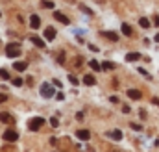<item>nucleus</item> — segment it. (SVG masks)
<instances>
[{
    "instance_id": "obj_31",
    "label": "nucleus",
    "mask_w": 159,
    "mask_h": 152,
    "mask_svg": "<svg viewBox=\"0 0 159 152\" xmlns=\"http://www.w3.org/2000/svg\"><path fill=\"white\" fill-rule=\"evenodd\" d=\"M109 100H111L113 104H117V102H119V97H115V95H113V97H109Z\"/></svg>"
},
{
    "instance_id": "obj_20",
    "label": "nucleus",
    "mask_w": 159,
    "mask_h": 152,
    "mask_svg": "<svg viewBox=\"0 0 159 152\" xmlns=\"http://www.w3.org/2000/svg\"><path fill=\"white\" fill-rule=\"evenodd\" d=\"M102 69H104V71H109V69H115V63H111V61H104V63H102Z\"/></svg>"
},
{
    "instance_id": "obj_21",
    "label": "nucleus",
    "mask_w": 159,
    "mask_h": 152,
    "mask_svg": "<svg viewBox=\"0 0 159 152\" xmlns=\"http://www.w3.org/2000/svg\"><path fill=\"white\" fill-rule=\"evenodd\" d=\"M41 4H43V7H46V9H54V2H52V0H43Z\"/></svg>"
},
{
    "instance_id": "obj_18",
    "label": "nucleus",
    "mask_w": 159,
    "mask_h": 152,
    "mask_svg": "<svg viewBox=\"0 0 159 152\" xmlns=\"http://www.w3.org/2000/svg\"><path fill=\"white\" fill-rule=\"evenodd\" d=\"M0 121L2 122H13V117L9 113H0Z\"/></svg>"
},
{
    "instance_id": "obj_39",
    "label": "nucleus",
    "mask_w": 159,
    "mask_h": 152,
    "mask_svg": "<svg viewBox=\"0 0 159 152\" xmlns=\"http://www.w3.org/2000/svg\"><path fill=\"white\" fill-rule=\"evenodd\" d=\"M0 17H2V13H0Z\"/></svg>"
},
{
    "instance_id": "obj_3",
    "label": "nucleus",
    "mask_w": 159,
    "mask_h": 152,
    "mask_svg": "<svg viewBox=\"0 0 159 152\" xmlns=\"http://www.w3.org/2000/svg\"><path fill=\"white\" fill-rule=\"evenodd\" d=\"M43 124H44V119L43 117H34V119L28 121V130H32V132L34 130H39Z\"/></svg>"
},
{
    "instance_id": "obj_1",
    "label": "nucleus",
    "mask_w": 159,
    "mask_h": 152,
    "mask_svg": "<svg viewBox=\"0 0 159 152\" xmlns=\"http://www.w3.org/2000/svg\"><path fill=\"white\" fill-rule=\"evenodd\" d=\"M6 56H7V58H17V56H20V45H19V43H9V45H6Z\"/></svg>"
},
{
    "instance_id": "obj_6",
    "label": "nucleus",
    "mask_w": 159,
    "mask_h": 152,
    "mask_svg": "<svg viewBox=\"0 0 159 152\" xmlns=\"http://www.w3.org/2000/svg\"><path fill=\"white\" fill-rule=\"evenodd\" d=\"M76 137H78L80 141H89L91 139V132L89 130H78L76 132Z\"/></svg>"
},
{
    "instance_id": "obj_22",
    "label": "nucleus",
    "mask_w": 159,
    "mask_h": 152,
    "mask_svg": "<svg viewBox=\"0 0 159 152\" xmlns=\"http://www.w3.org/2000/svg\"><path fill=\"white\" fill-rule=\"evenodd\" d=\"M0 78H2V80H9V73H7L6 69H0Z\"/></svg>"
},
{
    "instance_id": "obj_35",
    "label": "nucleus",
    "mask_w": 159,
    "mask_h": 152,
    "mask_svg": "<svg viewBox=\"0 0 159 152\" xmlns=\"http://www.w3.org/2000/svg\"><path fill=\"white\" fill-rule=\"evenodd\" d=\"M52 83H54V85H56V87H61V82H59V80H54V82H52Z\"/></svg>"
},
{
    "instance_id": "obj_28",
    "label": "nucleus",
    "mask_w": 159,
    "mask_h": 152,
    "mask_svg": "<svg viewBox=\"0 0 159 152\" xmlns=\"http://www.w3.org/2000/svg\"><path fill=\"white\" fill-rule=\"evenodd\" d=\"M57 63H59V65H63V63H65V58H63V54H59V56H57Z\"/></svg>"
},
{
    "instance_id": "obj_34",
    "label": "nucleus",
    "mask_w": 159,
    "mask_h": 152,
    "mask_svg": "<svg viewBox=\"0 0 159 152\" xmlns=\"http://www.w3.org/2000/svg\"><path fill=\"white\" fill-rule=\"evenodd\" d=\"M152 104H156V106H159V98H157V97H154V98H152Z\"/></svg>"
},
{
    "instance_id": "obj_2",
    "label": "nucleus",
    "mask_w": 159,
    "mask_h": 152,
    "mask_svg": "<svg viewBox=\"0 0 159 152\" xmlns=\"http://www.w3.org/2000/svg\"><path fill=\"white\" fill-rule=\"evenodd\" d=\"M57 93H56V89L48 83V82H44L43 85H41V97L43 98H52V97H56Z\"/></svg>"
},
{
    "instance_id": "obj_30",
    "label": "nucleus",
    "mask_w": 159,
    "mask_h": 152,
    "mask_svg": "<svg viewBox=\"0 0 159 152\" xmlns=\"http://www.w3.org/2000/svg\"><path fill=\"white\" fill-rule=\"evenodd\" d=\"M89 46V50H93V52H98V46H94V45H87Z\"/></svg>"
},
{
    "instance_id": "obj_15",
    "label": "nucleus",
    "mask_w": 159,
    "mask_h": 152,
    "mask_svg": "<svg viewBox=\"0 0 159 152\" xmlns=\"http://www.w3.org/2000/svg\"><path fill=\"white\" fill-rule=\"evenodd\" d=\"M139 24H141V28H144V30L150 28V21H148L146 17H141V19H139Z\"/></svg>"
},
{
    "instance_id": "obj_14",
    "label": "nucleus",
    "mask_w": 159,
    "mask_h": 152,
    "mask_svg": "<svg viewBox=\"0 0 159 152\" xmlns=\"http://www.w3.org/2000/svg\"><path fill=\"white\" fill-rule=\"evenodd\" d=\"M94 82H96V80H94V76L93 74H85L83 76V83H85V85H94Z\"/></svg>"
},
{
    "instance_id": "obj_10",
    "label": "nucleus",
    "mask_w": 159,
    "mask_h": 152,
    "mask_svg": "<svg viewBox=\"0 0 159 152\" xmlns=\"http://www.w3.org/2000/svg\"><path fill=\"white\" fill-rule=\"evenodd\" d=\"M30 41H32L37 48H44V41H43L41 37H37V36H32V37H30Z\"/></svg>"
},
{
    "instance_id": "obj_27",
    "label": "nucleus",
    "mask_w": 159,
    "mask_h": 152,
    "mask_svg": "<svg viewBox=\"0 0 159 152\" xmlns=\"http://www.w3.org/2000/svg\"><path fill=\"white\" fill-rule=\"evenodd\" d=\"M50 124H52L54 128H57V126H59V121H57L56 117H52V119H50Z\"/></svg>"
},
{
    "instance_id": "obj_12",
    "label": "nucleus",
    "mask_w": 159,
    "mask_h": 152,
    "mask_svg": "<svg viewBox=\"0 0 159 152\" xmlns=\"http://www.w3.org/2000/svg\"><path fill=\"white\" fill-rule=\"evenodd\" d=\"M13 67H15V71H19V73H20V71H26V69H28V61H17Z\"/></svg>"
},
{
    "instance_id": "obj_37",
    "label": "nucleus",
    "mask_w": 159,
    "mask_h": 152,
    "mask_svg": "<svg viewBox=\"0 0 159 152\" xmlns=\"http://www.w3.org/2000/svg\"><path fill=\"white\" fill-rule=\"evenodd\" d=\"M76 121H83V113H76Z\"/></svg>"
},
{
    "instance_id": "obj_4",
    "label": "nucleus",
    "mask_w": 159,
    "mask_h": 152,
    "mask_svg": "<svg viewBox=\"0 0 159 152\" xmlns=\"http://www.w3.org/2000/svg\"><path fill=\"white\" fill-rule=\"evenodd\" d=\"M2 137H4V141H9V143H15V141L19 139V134H17L15 130H6V132L2 134Z\"/></svg>"
},
{
    "instance_id": "obj_5",
    "label": "nucleus",
    "mask_w": 159,
    "mask_h": 152,
    "mask_svg": "<svg viewBox=\"0 0 159 152\" xmlns=\"http://www.w3.org/2000/svg\"><path fill=\"white\" fill-rule=\"evenodd\" d=\"M43 36H44V39H46V41H54V39H56V28H54V26H48V28H44Z\"/></svg>"
},
{
    "instance_id": "obj_29",
    "label": "nucleus",
    "mask_w": 159,
    "mask_h": 152,
    "mask_svg": "<svg viewBox=\"0 0 159 152\" xmlns=\"http://www.w3.org/2000/svg\"><path fill=\"white\" fill-rule=\"evenodd\" d=\"M122 112H124V113H129V112H131V108H129V106H126V104H124V106H122Z\"/></svg>"
},
{
    "instance_id": "obj_17",
    "label": "nucleus",
    "mask_w": 159,
    "mask_h": 152,
    "mask_svg": "<svg viewBox=\"0 0 159 152\" xmlns=\"http://www.w3.org/2000/svg\"><path fill=\"white\" fill-rule=\"evenodd\" d=\"M89 67L93 69V71H102V65L96 61V59H93V61H89Z\"/></svg>"
},
{
    "instance_id": "obj_16",
    "label": "nucleus",
    "mask_w": 159,
    "mask_h": 152,
    "mask_svg": "<svg viewBox=\"0 0 159 152\" xmlns=\"http://www.w3.org/2000/svg\"><path fill=\"white\" fill-rule=\"evenodd\" d=\"M120 30H122V34H124V36H128V37H129V36L133 34V32H131V26H129V24H122V28H120Z\"/></svg>"
},
{
    "instance_id": "obj_26",
    "label": "nucleus",
    "mask_w": 159,
    "mask_h": 152,
    "mask_svg": "<svg viewBox=\"0 0 159 152\" xmlns=\"http://www.w3.org/2000/svg\"><path fill=\"white\" fill-rule=\"evenodd\" d=\"M80 9H81L83 13H87V15H93V11H91V9H89L87 6H80Z\"/></svg>"
},
{
    "instance_id": "obj_8",
    "label": "nucleus",
    "mask_w": 159,
    "mask_h": 152,
    "mask_svg": "<svg viewBox=\"0 0 159 152\" xmlns=\"http://www.w3.org/2000/svg\"><path fill=\"white\" fill-rule=\"evenodd\" d=\"M54 17H56V19H57L61 24H69V22H70V21H69V19H67V17H65L61 11H54Z\"/></svg>"
},
{
    "instance_id": "obj_24",
    "label": "nucleus",
    "mask_w": 159,
    "mask_h": 152,
    "mask_svg": "<svg viewBox=\"0 0 159 152\" xmlns=\"http://www.w3.org/2000/svg\"><path fill=\"white\" fill-rule=\"evenodd\" d=\"M129 128H131V130H135V132H141V130H143V126H141V124H137V122H131V124H129Z\"/></svg>"
},
{
    "instance_id": "obj_33",
    "label": "nucleus",
    "mask_w": 159,
    "mask_h": 152,
    "mask_svg": "<svg viewBox=\"0 0 159 152\" xmlns=\"http://www.w3.org/2000/svg\"><path fill=\"white\" fill-rule=\"evenodd\" d=\"M56 98H57V100H63V98H65V95H63V93H57V95H56Z\"/></svg>"
},
{
    "instance_id": "obj_38",
    "label": "nucleus",
    "mask_w": 159,
    "mask_h": 152,
    "mask_svg": "<svg viewBox=\"0 0 159 152\" xmlns=\"http://www.w3.org/2000/svg\"><path fill=\"white\" fill-rule=\"evenodd\" d=\"M156 147H159V139H156Z\"/></svg>"
},
{
    "instance_id": "obj_32",
    "label": "nucleus",
    "mask_w": 159,
    "mask_h": 152,
    "mask_svg": "<svg viewBox=\"0 0 159 152\" xmlns=\"http://www.w3.org/2000/svg\"><path fill=\"white\" fill-rule=\"evenodd\" d=\"M6 100H7V97H6L4 93H0V104H2V102H6Z\"/></svg>"
},
{
    "instance_id": "obj_23",
    "label": "nucleus",
    "mask_w": 159,
    "mask_h": 152,
    "mask_svg": "<svg viewBox=\"0 0 159 152\" xmlns=\"http://www.w3.org/2000/svg\"><path fill=\"white\" fill-rule=\"evenodd\" d=\"M11 83H13L15 87H20V85H22L24 82H22V78H13V82H11Z\"/></svg>"
},
{
    "instance_id": "obj_36",
    "label": "nucleus",
    "mask_w": 159,
    "mask_h": 152,
    "mask_svg": "<svg viewBox=\"0 0 159 152\" xmlns=\"http://www.w3.org/2000/svg\"><path fill=\"white\" fill-rule=\"evenodd\" d=\"M154 24H156V26H159V15H156V17H154Z\"/></svg>"
},
{
    "instance_id": "obj_19",
    "label": "nucleus",
    "mask_w": 159,
    "mask_h": 152,
    "mask_svg": "<svg viewBox=\"0 0 159 152\" xmlns=\"http://www.w3.org/2000/svg\"><path fill=\"white\" fill-rule=\"evenodd\" d=\"M104 36L109 39V41H119V36H117L115 32H104Z\"/></svg>"
},
{
    "instance_id": "obj_9",
    "label": "nucleus",
    "mask_w": 159,
    "mask_h": 152,
    "mask_svg": "<svg viewBox=\"0 0 159 152\" xmlns=\"http://www.w3.org/2000/svg\"><path fill=\"white\" fill-rule=\"evenodd\" d=\"M128 97H129L131 100H139V98H141V91H139V89H128Z\"/></svg>"
},
{
    "instance_id": "obj_7",
    "label": "nucleus",
    "mask_w": 159,
    "mask_h": 152,
    "mask_svg": "<svg viewBox=\"0 0 159 152\" xmlns=\"http://www.w3.org/2000/svg\"><path fill=\"white\" fill-rule=\"evenodd\" d=\"M30 26H32L34 30H37V28H39V26H41V17H39V15H32V17H30Z\"/></svg>"
},
{
    "instance_id": "obj_25",
    "label": "nucleus",
    "mask_w": 159,
    "mask_h": 152,
    "mask_svg": "<svg viewBox=\"0 0 159 152\" xmlns=\"http://www.w3.org/2000/svg\"><path fill=\"white\" fill-rule=\"evenodd\" d=\"M69 82H70L72 85H78V78H76L74 74H69Z\"/></svg>"
},
{
    "instance_id": "obj_11",
    "label": "nucleus",
    "mask_w": 159,
    "mask_h": 152,
    "mask_svg": "<svg viewBox=\"0 0 159 152\" xmlns=\"http://www.w3.org/2000/svg\"><path fill=\"white\" fill-rule=\"evenodd\" d=\"M141 59V54L139 52H129L126 54V61H139Z\"/></svg>"
},
{
    "instance_id": "obj_13",
    "label": "nucleus",
    "mask_w": 159,
    "mask_h": 152,
    "mask_svg": "<svg viewBox=\"0 0 159 152\" xmlns=\"http://www.w3.org/2000/svg\"><path fill=\"white\" fill-rule=\"evenodd\" d=\"M107 135H109L113 141H120V139H122V132H120V130H113V132L107 134Z\"/></svg>"
}]
</instances>
